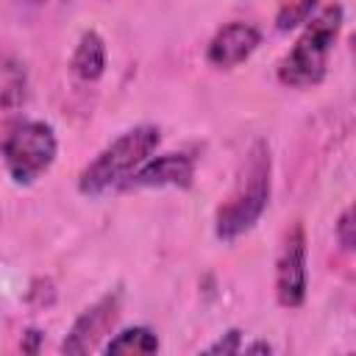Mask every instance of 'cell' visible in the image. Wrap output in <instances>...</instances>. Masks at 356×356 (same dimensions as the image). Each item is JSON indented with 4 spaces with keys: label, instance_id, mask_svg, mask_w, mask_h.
<instances>
[{
    "label": "cell",
    "instance_id": "1",
    "mask_svg": "<svg viewBox=\"0 0 356 356\" xmlns=\"http://www.w3.org/2000/svg\"><path fill=\"white\" fill-rule=\"evenodd\" d=\"M270 186H273V159L264 139H256L239 167L236 184L228 192V197L220 203L214 214V234L222 242H234L242 234H248L270 203Z\"/></svg>",
    "mask_w": 356,
    "mask_h": 356
},
{
    "label": "cell",
    "instance_id": "2",
    "mask_svg": "<svg viewBox=\"0 0 356 356\" xmlns=\"http://www.w3.org/2000/svg\"><path fill=\"white\" fill-rule=\"evenodd\" d=\"M161 142V131L156 125H136L120 134L111 145H106L78 175V189L86 197L106 195L111 189H125L128 178L153 156Z\"/></svg>",
    "mask_w": 356,
    "mask_h": 356
},
{
    "label": "cell",
    "instance_id": "3",
    "mask_svg": "<svg viewBox=\"0 0 356 356\" xmlns=\"http://www.w3.org/2000/svg\"><path fill=\"white\" fill-rule=\"evenodd\" d=\"M303 25L306 28L298 36L295 47L278 64V81L292 89H306L325 78L328 56L342 31V6L328 3L314 17H309Z\"/></svg>",
    "mask_w": 356,
    "mask_h": 356
},
{
    "label": "cell",
    "instance_id": "4",
    "mask_svg": "<svg viewBox=\"0 0 356 356\" xmlns=\"http://www.w3.org/2000/svg\"><path fill=\"white\" fill-rule=\"evenodd\" d=\"M56 153H58L56 131L42 120H28L14 125L0 145L3 164L11 181L19 186H28L36 178H42L53 167Z\"/></svg>",
    "mask_w": 356,
    "mask_h": 356
},
{
    "label": "cell",
    "instance_id": "5",
    "mask_svg": "<svg viewBox=\"0 0 356 356\" xmlns=\"http://www.w3.org/2000/svg\"><path fill=\"white\" fill-rule=\"evenodd\" d=\"M306 231L303 222L295 220L286 228L275 259V300L284 309H298L306 300Z\"/></svg>",
    "mask_w": 356,
    "mask_h": 356
},
{
    "label": "cell",
    "instance_id": "6",
    "mask_svg": "<svg viewBox=\"0 0 356 356\" xmlns=\"http://www.w3.org/2000/svg\"><path fill=\"white\" fill-rule=\"evenodd\" d=\"M120 312H122V289L106 292L100 300H95L89 309L78 314L67 339L61 342V353H89L100 348V342L111 337V328L117 325Z\"/></svg>",
    "mask_w": 356,
    "mask_h": 356
},
{
    "label": "cell",
    "instance_id": "7",
    "mask_svg": "<svg viewBox=\"0 0 356 356\" xmlns=\"http://www.w3.org/2000/svg\"><path fill=\"white\" fill-rule=\"evenodd\" d=\"M259 44L261 31L253 22H228L211 36L206 47V61L217 70H234L242 61H248Z\"/></svg>",
    "mask_w": 356,
    "mask_h": 356
},
{
    "label": "cell",
    "instance_id": "8",
    "mask_svg": "<svg viewBox=\"0 0 356 356\" xmlns=\"http://www.w3.org/2000/svg\"><path fill=\"white\" fill-rule=\"evenodd\" d=\"M195 178V156L189 153H164V156H150L125 184V189H153V186H178L189 189Z\"/></svg>",
    "mask_w": 356,
    "mask_h": 356
},
{
    "label": "cell",
    "instance_id": "9",
    "mask_svg": "<svg viewBox=\"0 0 356 356\" xmlns=\"http://www.w3.org/2000/svg\"><path fill=\"white\" fill-rule=\"evenodd\" d=\"M70 70L81 78V81H97L106 72V42L97 31H83L72 58H70Z\"/></svg>",
    "mask_w": 356,
    "mask_h": 356
},
{
    "label": "cell",
    "instance_id": "10",
    "mask_svg": "<svg viewBox=\"0 0 356 356\" xmlns=\"http://www.w3.org/2000/svg\"><path fill=\"white\" fill-rule=\"evenodd\" d=\"M156 350H159V337L145 325L125 328L103 345V353H108V356L111 353L114 356H147V353H156Z\"/></svg>",
    "mask_w": 356,
    "mask_h": 356
},
{
    "label": "cell",
    "instance_id": "11",
    "mask_svg": "<svg viewBox=\"0 0 356 356\" xmlns=\"http://www.w3.org/2000/svg\"><path fill=\"white\" fill-rule=\"evenodd\" d=\"M314 3H317V0H289V6H284V8L278 11V17H275V28H278V31H292V28L303 25V22L312 17Z\"/></svg>",
    "mask_w": 356,
    "mask_h": 356
},
{
    "label": "cell",
    "instance_id": "12",
    "mask_svg": "<svg viewBox=\"0 0 356 356\" xmlns=\"http://www.w3.org/2000/svg\"><path fill=\"white\" fill-rule=\"evenodd\" d=\"M239 350H242V331L239 328L225 331L217 342H211L206 348V353H239Z\"/></svg>",
    "mask_w": 356,
    "mask_h": 356
},
{
    "label": "cell",
    "instance_id": "13",
    "mask_svg": "<svg viewBox=\"0 0 356 356\" xmlns=\"http://www.w3.org/2000/svg\"><path fill=\"white\" fill-rule=\"evenodd\" d=\"M337 239H339L342 250H353L356 236H353V209H350V206H348V209L342 211V217L337 220Z\"/></svg>",
    "mask_w": 356,
    "mask_h": 356
},
{
    "label": "cell",
    "instance_id": "14",
    "mask_svg": "<svg viewBox=\"0 0 356 356\" xmlns=\"http://www.w3.org/2000/svg\"><path fill=\"white\" fill-rule=\"evenodd\" d=\"M273 348L267 342H253V345H245V353H270Z\"/></svg>",
    "mask_w": 356,
    "mask_h": 356
}]
</instances>
